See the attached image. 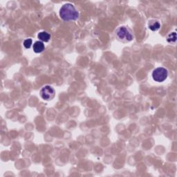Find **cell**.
<instances>
[{"mask_svg": "<svg viewBox=\"0 0 177 177\" xmlns=\"http://www.w3.org/2000/svg\"><path fill=\"white\" fill-rule=\"evenodd\" d=\"M167 41L169 43H175L176 41V33L175 32H173L171 33L170 35H168Z\"/></svg>", "mask_w": 177, "mask_h": 177, "instance_id": "8", "label": "cell"}, {"mask_svg": "<svg viewBox=\"0 0 177 177\" xmlns=\"http://www.w3.org/2000/svg\"><path fill=\"white\" fill-rule=\"evenodd\" d=\"M116 35L121 40H125L127 42L132 41L133 35L131 31L126 27H121L118 28L116 31Z\"/></svg>", "mask_w": 177, "mask_h": 177, "instance_id": "3", "label": "cell"}, {"mask_svg": "<svg viewBox=\"0 0 177 177\" xmlns=\"http://www.w3.org/2000/svg\"><path fill=\"white\" fill-rule=\"evenodd\" d=\"M33 51H34L35 53H42L45 49V46H44V44L42 42L40 41H37L33 44Z\"/></svg>", "mask_w": 177, "mask_h": 177, "instance_id": "5", "label": "cell"}, {"mask_svg": "<svg viewBox=\"0 0 177 177\" xmlns=\"http://www.w3.org/2000/svg\"><path fill=\"white\" fill-rule=\"evenodd\" d=\"M161 27L160 23L158 21H150L149 23V28L152 31H157Z\"/></svg>", "mask_w": 177, "mask_h": 177, "instance_id": "7", "label": "cell"}, {"mask_svg": "<svg viewBox=\"0 0 177 177\" xmlns=\"http://www.w3.org/2000/svg\"><path fill=\"white\" fill-rule=\"evenodd\" d=\"M33 41L31 39H27V40H24V46L26 49H29L31 45H32Z\"/></svg>", "mask_w": 177, "mask_h": 177, "instance_id": "9", "label": "cell"}, {"mask_svg": "<svg viewBox=\"0 0 177 177\" xmlns=\"http://www.w3.org/2000/svg\"><path fill=\"white\" fill-rule=\"evenodd\" d=\"M38 38L40 40L44 42H47L51 39V35L46 31H42L38 33Z\"/></svg>", "mask_w": 177, "mask_h": 177, "instance_id": "6", "label": "cell"}, {"mask_svg": "<svg viewBox=\"0 0 177 177\" xmlns=\"http://www.w3.org/2000/svg\"><path fill=\"white\" fill-rule=\"evenodd\" d=\"M168 75V70L163 67L155 69L152 73V78L156 82H162L167 79Z\"/></svg>", "mask_w": 177, "mask_h": 177, "instance_id": "2", "label": "cell"}, {"mask_svg": "<svg viewBox=\"0 0 177 177\" xmlns=\"http://www.w3.org/2000/svg\"><path fill=\"white\" fill-rule=\"evenodd\" d=\"M40 96L42 99L45 100H51L56 95L54 88L51 86H45L40 90Z\"/></svg>", "mask_w": 177, "mask_h": 177, "instance_id": "4", "label": "cell"}, {"mask_svg": "<svg viewBox=\"0 0 177 177\" xmlns=\"http://www.w3.org/2000/svg\"><path fill=\"white\" fill-rule=\"evenodd\" d=\"M60 16L64 21L71 22L78 19L79 13L71 4H65L60 10Z\"/></svg>", "mask_w": 177, "mask_h": 177, "instance_id": "1", "label": "cell"}]
</instances>
